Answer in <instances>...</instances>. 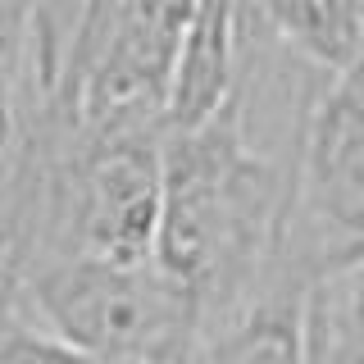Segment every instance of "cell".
<instances>
[{"mask_svg":"<svg viewBox=\"0 0 364 364\" xmlns=\"http://www.w3.org/2000/svg\"><path fill=\"white\" fill-rule=\"evenodd\" d=\"M291 210L296 141L255 132L237 91L200 128H168L155 259L196 291L210 337L278 278H310L287 255Z\"/></svg>","mask_w":364,"mask_h":364,"instance_id":"obj_1","label":"cell"},{"mask_svg":"<svg viewBox=\"0 0 364 364\" xmlns=\"http://www.w3.org/2000/svg\"><path fill=\"white\" fill-rule=\"evenodd\" d=\"M9 314L87 350L141 364H196L210 318L159 259L64 255L5 282Z\"/></svg>","mask_w":364,"mask_h":364,"instance_id":"obj_2","label":"cell"},{"mask_svg":"<svg viewBox=\"0 0 364 364\" xmlns=\"http://www.w3.org/2000/svg\"><path fill=\"white\" fill-rule=\"evenodd\" d=\"M364 250V60L328 73L296 141L287 255L318 282Z\"/></svg>","mask_w":364,"mask_h":364,"instance_id":"obj_3","label":"cell"},{"mask_svg":"<svg viewBox=\"0 0 364 364\" xmlns=\"http://www.w3.org/2000/svg\"><path fill=\"white\" fill-rule=\"evenodd\" d=\"M196 0H87L60 73V96L87 119H164Z\"/></svg>","mask_w":364,"mask_h":364,"instance_id":"obj_4","label":"cell"},{"mask_svg":"<svg viewBox=\"0 0 364 364\" xmlns=\"http://www.w3.org/2000/svg\"><path fill=\"white\" fill-rule=\"evenodd\" d=\"M246 60V0H196L187 23L182 55L173 68V91L164 105V128H200L214 119L237 82Z\"/></svg>","mask_w":364,"mask_h":364,"instance_id":"obj_5","label":"cell"},{"mask_svg":"<svg viewBox=\"0 0 364 364\" xmlns=\"http://www.w3.org/2000/svg\"><path fill=\"white\" fill-rule=\"evenodd\" d=\"M310 278L287 273L205 341L196 364H310Z\"/></svg>","mask_w":364,"mask_h":364,"instance_id":"obj_6","label":"cell"},{"mask_svg":"<svg viewBox=\"0 0 364 364\" xmlns=\"http://www.w3.org/2000/svg\"><path fill=\"white\" fill-rule=\"evenodd\" d=\"M246 14L323 73L364 60V0H246Z\"/></svg>","mask_w":364,"mask_h":364,"instance_id":"obj_7","label":"cell"},{"mask_svg":"<svg viewBox=\"0 0 364 364\" xmlns=\"http://www.w3.org/2000/svg\"><path fill=\"white\" fill-rule=\"evenodd\" d=\"M87 0H5V82L60 87Z\"/></svg>","mask_w":364,"mask_h":364,"instance_id":"obj_8","label":"cell"},{"mask_svg":"<svg viewBox=\"0 0 364 364\" xmlns=\"http://www.w3.org/2000/svg\"><path fill=\"white\" fill-rule=\"evenodd\" d=\"M310 314L337 364H364V259H350L310 287Z\"/></svg>","mask_w":364,"mask_h":364,"instance_id":"obj_9","label":"cell"},{"mask_svg":"<svg viewBox=\"0 0 364 364\" xmlns=\"http://www.w3.org/2000/svg\"><path fill=\"white\" fill-rule=\"evenodd\" d=\"M0 364H141V360L87 350L77 341H64V337L46 333L37 323H28L18 314H5V360Z\"/></svg>","mask_w":364,"mask_h":364,"instance_id":"obj_10","label":"cell"},{"mask_svg":"<svg viewBox=\"0 0 364 364\" xmlns=\"http://www.w3.org/2000/svg\"><path fill=\"white\" fill-rule=\"evenodd\" d=\"M310 364H337L333 346H328V337H323V328L314 323V314H310Z\"/></svg>","mask_w":364,"mask_h":364,"instance_id":"obj_11","label":"cell"}]
</instances>
